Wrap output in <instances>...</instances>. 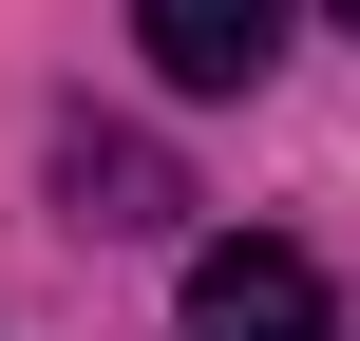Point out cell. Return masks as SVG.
<instances>
[{"mask_svg": "<svg viewBox=\"0 0 360 341\" xmlns=\"http://www.w3.org/2000/svg\"><path fill=\"white\" fill-rule=\"evenodd\" d=\"M133 38H152L171 95H247V76L285 57V0H133Z\"/></svg>", "mask_w": 360, "mask_h": 341, "instance_id": "obj_2", "label": "cell"}, {"mask_svg": "<svg viewBox=\"0 0 360 341\" xmlns=\"http://www.w3.org/2000/svg\"><path fill=\"white\" fill-rule=\"evenodd\" d=\"M190 341H323V266L304 247H190Z\"/></svg>", "mask_w": 360, "mask_h": 341, "instance_id": "obj_1", "label": "cell"}, {"mask_svg": "<svg viewBox=\"0 0 360 341\" xmlns=\"http://www.w3.org/2000/svg\"><path fill=\"white\" fill-rule=\"evenodd\" d=\"M57 190H76L95 228H152V209H171V171H152L133 133H76V152H57Z\"/></svg>", "mask_w": 360, "mask_h": 341, "instance_id": "obj_3", "label": "cell"}, {"mask_svg": "<svg viewBox=\"0 0 360 341\" xmlns=\"http://www.w3.org/2000/svg\"><path fill=\"white\" fill-rule=\"evenodd\" d=\"M342 19H360V0H342Z\"/></svg>", "mask_w": 360, "mask_h": 341, "instance_id": "obj_4", "label": "cell"}]
</instances>
